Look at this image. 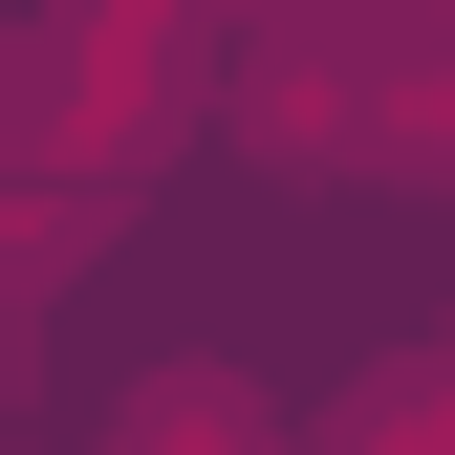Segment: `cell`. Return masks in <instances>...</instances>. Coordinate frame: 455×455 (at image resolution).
<instances>
[{
    "label": "cell",
    "mask_w": 455,
    "mask_h": 455,
    "mask_svg": "<svg viewBox=\"0 0 455 455\" xmlns=\"http://www.w3.org/2000/svg\"><path fill=\"white\" fill-rule=\"evenodd\" d=\"M152 131H174V22H152V0H108V22L22 44V108H0V152H44V174H131Z\"/></svg>",
    "instance_id": "cell-1"
},
{
    "label": "cell",
    "mask_w": 455,
    "mask_h": 455,
    "mask_svg": "<svg viewBox=\"0 0 455 455\" xmlns=\"http://www.w3.org/2000/svg\"><path fill=\"white\" fill-rule=\"evenodd\" d=\"M108 455H282V390H260V369H217V347H174V369L108 390Z\"/></svg>",
    "instance_id": "cell-2"
}]
</instances>
